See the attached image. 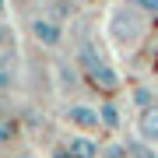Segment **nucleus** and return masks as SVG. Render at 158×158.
Wrapping results in <instances>:
<instances>
[{"mask_svg": "<svg viewBox=\"0 0 158 158\" xmlns=\"http://www.w3.org/2000/svg\"><path fill=\"white\" fill-rule=\"evenodd\" d=\"M102 35L113 46L116 56H130L141 49L144 35H148V14L137 11L134 4H113L102 18Z\"/></svg>", "mask_w": 158, "mask_h": 158, "instance_id": "1", "label": "nucleus"}, {"mask_svg": "<svg viewBox=\"0 0 158 158\" xmlns=\"http://www.w3.org/2000/svg\"><path fill=\"white\" fill-rule=\"evenodd\" d=\"M77 67L88 77V85H95L98 91H119V85H123L119 70L98 53V46L91 42V39H85V42L77 46Z\"/></svg>", "mask_w": 158, "mask_h": 158, "instance_id": "2", "label": "nucleus"}, {"mask_svg": "<svg viewBox=\"0 0 158 158\" xmlns=\"http://www.w3.org/2000/svg\"><path fill=\"white\" fill-rule=\"evenodd\" d=\"M63 123L74 134H95V130H102V113L98 106H88V102H70L63 109Z\"/></svg>", "mask_w": 158, "mask_h": 158, "instance_id": "3", "label": "nucleus"}, {"mask_svg": "<svg viewBox=\"0 0 158 158\" xmlns=\"http://www.w3.org/2000/svg\"><path fill=\"white\" fill-rule=\"evenodd\" d=\"M28 32H32V39L39 42V46H46V49H56V46L63 42V21H60V18H53V14L32 18Z\"/></svg>", "mask_w": 158, "mask_h": 158, "instance_id": "4", "label": "nucleus"}, {"mask_svg": "<svg viewBox=\"0 0 158 158\" xmlns=\"http://www.w3.org/2000/svg\"><path fill=\"white\" fill-rule=\"evenodd\" d=\"M98 141L91 134H70V141L63 144V155L67 158H98Z\"/></svg>", "mask_w": 158, "mask_h": 158, "instance_id": "5", "label": "nucleus"}, {"mask_svg": "<svg viewBox=\"0 0 158 158\" xmlns=\"http://www.w3.org/2000/svg\"><path fill=\"white\" fill-rule=\"evenodd\" d=\"M137 137H141V144H158V106L137 116Z\"/></svg>", "mask_w": 158, "mask_h": 158, "instance_id": "6", "label": "nucleus"}, {"mask_svg": "<svg viewBox=\"0 0 158 158\" xmlns=\"http://www.w3.org/2000/svg\"><path fill=\"white\" fill-rule=\"evenodd\" d=\"M14 77H18V53L0 49V91L14 88Z\"/></svg>", "mask_w": 158, "mask_h": 158, "instance_id": "7", "label": "nucleus"}, {"mask_svg": "<svg viewBox=\"0 0 158 158\" xmlns=\"http://www.w3.org/2000/svg\"><path fill=\"white\" fill-rule=\"evenodd\" d=\"M134 106H137V113H144V109H151V106H158V98H155V88L151 85H137L134 88Z\"/></svg>", "mask_w": 158, "mask_h": 158, "instance_id": "8", "label": "nucleus"}, {"mask_svg": "<svg viewBox=\"0 0 158 158\" xmlns=\"http://www.w3.org/2000/svg\"><path fill=\"white\" fill-rule=\"evenodd\" d=\"M98 113H102V127H106V130H119L123 119H119V106H116V102H102Z\"/></svg>", "mask_w": 158, "mask_h": 158, "instance_id": "9", "label": "nucleus"}, {"mask_svg": "<svg viewBox=\"0 0 158 158\" xmlns=\"http://www.w3.org/2000/svg\"><path fill=\"white\" fill-rule=\"evenodd\" d=\"M14 137H18V119H11V116H0V148L14 144Z\"/></svg>", "mask_w": 158, "mask_h": 158, "instance_id": "10", "label": "nucleus"}, {"mask_svg": "<svg viewBox=\"0 0 158 158\" xmlns=\"http://www.w3.org/2000/svg\"><path fill=\"white\" fill-rule=\"evenodd\" d=\"M127 4H134L137 11H144V14H158V0H127Z\"/></svg>", "mask_w": 158, "mask_h": 158, "instance_id": "11", "label": "nucleus"}, {"mask_svg": "<svg viewBox=\"0 0 158 158\" xmlns=\"http://www.w3.org/2000/svg\"><path fill=\"white\" fill-rule=\"evenodd\" d=\"M11 35H14V32L7 28L4 21H0V49H11Z\"/></svg>", "mask_w": 158, "mask_h": 158, "instance_id": "12", "label": "nucleus"}, {"mask_svg": "<svg viewBox=\"0 0 158 158\" xmlns=\"http://www.w3.org/2000/svg\"><path fill=\"white\" fill-rule=\"evenodd\" d=\"M14 158H35V155H28V151H18V155H14Z\"/></svg>", "mask_w": 158, "mask_h": 158, "instance_id": "13", "label": "nucleus"}, {"mask_svg": "<svg viewBox=\"0 0 158 158\" xmlns=\"http://www.w3.org/2000/svg\"><path fill=\"white\" fill-rule=\"evenodd\" d=\"M4 7H7V0H0V14H4Z\"/></svg>", "mask_w": 158, "mask_h": 158, "instance_id": "14", "label": "nucleus"}, {"mask_svg": "<svg viewBox=\"0 0 158 158\" xmlns=\"http://www.w3.org/2000/svg\"><path fill=\"white\" fill-rule=\"evenodd\" d=\"M0 116H4V113H0Z\"/></svg>", "mask_w": 158, "mask_h": 158, "instance_id": "15", "label": "nucleus"}]
</instances>
